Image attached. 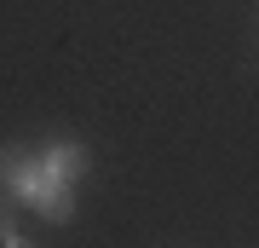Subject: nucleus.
<instances>
[{
	"instance_id": "f257e3e1",
	"label": "nucleus",
	"mask_w": 259,
	"mask_h": 248,
	"mask_svg": "<svg viewBox=\"0 0 259 248\" xmlns=\"http://www.w3.org/2000/svg\"><path fill=\"white\" fill-rule=\"evenodd\" d=\"M40 156H47V167H52L64 185H75V179L87 173V150H81V145H47Z\"/></svg>"
},
{
	"instance_id": "f03ea898",
	"label": "nucleus",
	"mask_w": 259,
	"mask_h": 248,
	"mask_svg": "<svg viewBox=\"0 0 259 248\" xmlns=\"http://www.w3.org/2000/svg\"><path fill=\"white\" fill-rule=\"evenodd\" d=\"M29 208H35V214H47V220H58V225H64V220H75V185H64V179H58L52 191H40Z\"/></svg>"
},
{
	"instance_id": "7ed1b4c3",
	"label": "nucleus",
	"mask_w": 259,
	"mask_h": 248,
	"mask_svg": "<svg viewBox=\"0 0 259 248\" xmlns=\"http://www.w3.org/2000/svg\"><path fill=\"white\" fill-rule=\"evenodd\" d=\"M23 162H29V150H18V145H0V185H18V173H23Z\"/></svg>"
},
{
	"instance_id": "20e7f679",
	"label": "nucleus",
	"mask_w": 259,
	"mask_h": 248,
	"mask_svg": "<svg viewBox=\"0 0 259 248\" xmlns=\"http://www.w3.org/2000/svg\"><path fill=\"white\" fill-rule=\"evenodd\" d=\"M0 242H18V220H12V196H0Z\"/></svg>"
}]
</instances>
